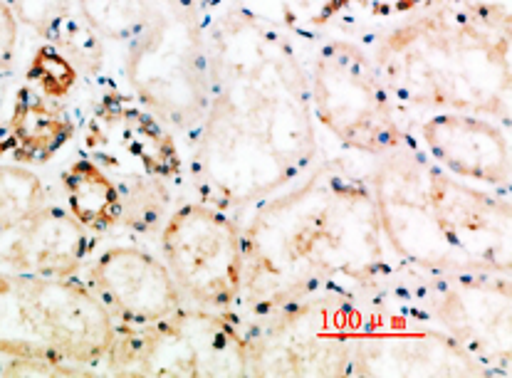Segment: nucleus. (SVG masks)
Returning a JSON list of instances; mask_svg holds the SVG:
<instances>
[{
	"mask_svg": "<svg viewBox=\"0 0 512 378\" xmlns=\"http://www.w3.org/2000/svg\"><path fill=\"white\" fill-rule=\"evenodd\" d=\"M85 275L117 324L159 322L186 304L166 262L139 245H109L87 260Z\"/></svg>",
	"mask_w": 512,
	"mask_h": 378,
	"instance_id": "2eb2a0df",
	"label": "nucleus"
},
{
	"mask_svg": "<svg viewBox=\"0 0 512 378\" xmlns=\"http://www.w3.org/2000/svg\"><path fill=\"white\" fill-rule=\"evenodd\" d=\"M62 191L67 198V210L90 230L92 235H104L119 230L122 220V198L117 181L104 171L97 161L82 154L62 171Z\"/></svg>",
	"mask_w": 512,
	"mask_h": 378,
	"instance_id": "a211bd4d",
	"label": "nucleus"
},
{
	"mask_svg": "<svg viewBox=\"0 0 512 378\" xmlns=\"http://www.w3.org/2000/svg\"><path fill=\"white\" fill-rule=\"evenodd\" d=\"M102 371L114 376H248L245 317L186 302L151 324H117Z\"/></svg>",
	"mask_w": 512,
	"mask_h": 378,
	"instance_id": "6e6552de",
	"label": "nucleus"
},
{
	"mask_svg": "<svg viewBox=\"0 0 512 378\" xmlns=\"http://www.w3.org/2000/svg\"><path fill=\"white\" fill-rule=\"evenodd\" d=\"M362 161L384 238L404 270L512 272L508 191L451 176L416 141Z\"/></svg>",
	"mask_w": 512,
	"mask_h": 378,
	"instance_id": "20e7f679",
	"label": "nucleus"
},
{
	"mask_svg": "<svg viewBox=\"0 0 512 378\" xmlns=\"http://www.w3.org/2000/svg\"><path fill=\"white\" fill-rule=\"evenodd\" d=\"M206 5L211 89L186 173L198 201L240 218L334 149L312 109L305 45L238 5Z\"/></svg>",
	"mask_w": 512,
	"mask_h": 378,
	"instance_id": "f257e3e1",
	"label": "nucleus"
},
{
	"mask_svg": "<svg viewBox=\"0 0 512 378\" xmlns=\"http://www.w3.org/2000/svg\"><path fill=\"white\" fill-rule=\"evenodd\" d=\"M25 80L52 102H65L77 89L82 75L52 42H43L25 70Z\"/></svg>",
	"mask_w": 512,
	"mask_h": 378,
	"instance_id": "b1692460",
	"label": "nucleus"
},
{
	"mask_svg": "<svg viewBox=\"0 0 512 378\" xmlns=\"http://www.w3.org/2000/svg\"><path fill=\"white\" fill-rule=\"evenodd\" d=\"M401 275L404 267L384 238L364 161L334 149L250 210L235 312L250 319L327 294L372 297Z\"/></svg>",
	"mask_w": 512,
	"mask_h": 378,
	"instance_id": "f03ea898",
	"label": "nucleus"
},
{
	"mask_svg": "<svg viewBox=\"0 0 512 378\" xmlns=\"http://www.w3.org/2000/svg\"><path fill=\"white\" fill-rule=\"evenodd\" d=\"M20 20L5 0H0V75H8L18 57Z\"/></svg>",
	"mask_w": 512,
	"mask_h": 378,
	"instance_id": "cd10ccee",
	"label": "nucleus"
},
{
	"mask_svg": "<svg viewBox=\"0 0 512 378\" xmlns=\"http://www.w3.org/2000/svg\"><path fill=\"white\" fill-rule=\"evenodd\" d=\"M372 297L327 294L245 317L248 376H349Z\"/></svg>",
	"mask_w": 512,
	"mask_h": 378,
	"instance_id": "1a4fd4ad",
	"label": "nucleus"
},
{
	"mask_svg": "<svg viewBox=\"0 0 512 378\" xmlns=\"http://www.w3.org/2000/svg\"><path fill=\"white\" fill-rule=\"evenodd\" d=\"M349 376H480L488 371L409 302L389 290L369 299V314L352 346Z\"/></svg>",
	"mask_w": 512,
	"mask_h": 378,
	"instance_id": "f8f14e48",
	"label": "nucleus"
},
{
	"mask_svg": "<svg viewBox=\"0 0 512 378\" xmlns=\"http://www.w3.org/2000/svg\"><path fill=\"white\" fill-rule=\"evenodd\" d=\"M92 233L65 208L45 206L20 228L0 235V270L38 277H80Z\"/></svg>",
	"mask_w": 512,
	"mask_h": 378,
	"instance_id": "dca6fc26",
	"label": "nucleus"
},
{
	"mask_svg": "<svg viewBox=\"0 0 512 378\" xmlns=\"http://www.w3.org/2000/svg\"><path fill=\"white\" fill-rule=\"evenodd\" d=\"M448 3L495 25H510L512 28V0H448Z\"/></svg>",
	"mask_w": 512,
	"mask_h": 378,
	"instance_id": "c85d7f7f",
	"label": "nucleus"
},
{
	"mask_svg": "<svg viewBox=\"0 0 512 378\" xmlns=\"http://www.w3.org/2000/svg\"><path fill=\"white\" fill-rule=\"evenodd\" d=\"M47 42H52L87 80H99L104 75V67H107V42L99 38L77 13L67 18Z\"/></svg>",
	"mask_w": 512,
	"mask_h": 378,
	"instance_id": "5701e85b",
	"label": "nucleus"
},
{
	"mask_svg": "<svg viewBox=\"0 0 512 378\" xmlns=\"http://www.w3.org/2000/svg\"><path fill=\"white\" fill-rule=\"evenodd\" d=\"M8 131L15 164L43 166L75 139L77 122L62 102H52L35 87L23 84L15 92Z\"/></svg>",
	"mask_w": 512,
	"mask_h": 378,
	"instance_id": "f3484780",
	"label": "nucleus"
},
{
	"mask_svg": "<svg viewBox=\"0 0 512 378\" xmlns=\"http://www.w3.org/2000/svg\"><path fill=\"white\" fill-rule=\"evenodd\" d=\"M159 248L186 302L235 309L243 287V220L201 201L181 203L159 230Z\"/></svg>",
	"mask_w": 512,
	"mask_h": 378,
	"instance_id": "9b49d317",
	"label": "nucleus"
},
{
	"mask_svg": "<svg viewBox=\"0 0 512 378\" xmlns=\"http://www.w3.org/2000/svg\"><path fill=\"white\" fill-rule=\"evenodd\" d=\"M10 149H13V144H10L8 122H3V119H0V156L10 154Z\"/></svg>",
	"mask_w": 512,
	"mask_h": 378,
	"instance_id": "c756f323",
	"label": "nucleus"
},
{
	"mask_svg": "<svg viewBox=\"0 0 512 378\" xmlns=\"http://www.w3.org/2000/svg\"><path fill=\"white\" fill-rule=\"evenodd\" d=\"M5 3L10 5L20 25L33 30L45 42L67 18L77 13L75 0H5Z\"/></svg>",
	"mask_w": 512,
	"mask_h": 378,
	"instance_id": "a878e982",
	"label": "nucleus"
},
{
	"mask_svg": "<svg viewBox=\"0 0 512 378\" xmlns=\"http://www.w3.org/2000/svg\"><path fill=\"white\" fill-rule=\"evenodd\" d=\"M82 154L112 176L146 173L174 186L188 181L186 154L176 134L127 89L102 87L82 124Z\"/></svg>",
	"mask_w": 512,
	"mask_h": 378,
	"instance_id": "ddd939ff",
	"label": "nucleus"
},
{
	"mask_svg": "<svg viewBox=\"0 0 512 378\" xmlns=\"http://www.w3.org/2000/svg\"><path fill=\"white\" fill-rule=\"evenodd\" d=\"M47 206L43 178L23 164H0V235L20 228Z\"/></svg>",
	"mask_w": 512,
	"mask_h": 378,
	"instance_id": "4be33fe9",
	"label": "nucleus"
},
{
	"mask_svg": "<svg viewBox=\"0 0 512 378\" xmlns=\"http://www.w3.org/2000/svg\"><path fill=\"white\" fill-rule=\"evenodd\" d=\"M396 292L488 376H512V272L404 270Z\"/></svg>",
	"mask_w": 512,
	"mask_h": 378,
	"instance_id": "9d476101",
	"label": "nucleus"
},
{
	"mask_svg": "<svg viewBox=\"0 0 512 378\" xmlns=\"http://www.w3.org/2000/svg\"><path fill=\"white\" fill-rule=\"evenodd\" d=\"M122 55L124 89L188 144L211 89L206 0H159Z\"/></svg>",
	"mask_w": 512,
	"mask_h": 378,
	"instance_id": "423d86ee",
	"label": "nucleus"
},
{
	"mask_svg": "<svg viewBox=\"0 0 512 378\" xmlns=\"http://www.w3.org/2000/svg\"><path fill=\"white\" fill-rule=\"evenodd\" d=\"M431 0H342V20L337 33L357 35L362 30L399 20Z\"/></svg>",
	"mask_w": 512,
	"mask_h": 378,
	"instance_id": "393cba45",
	"label": "nucleus"
},
{
	"mask_svg": "<svg viewBox=\"0 0 512 378\" xmlns=\"http://www.w3.org/2000/svg\"><path fill=\"white\" fill-rule=\"evenodd\" d=\"M352 38L369 52L404 119L463 112L510 129V25L490 23L448 0H431Z\"/></svg>",
	"mask_w": 512,
	"mask_h": 378,
	"instance_id": "7ed1b4c3",
	"label": "nucleus"
},
{
	"mask_svg": "<svg viewBox=\"0 0 512 378\" xmlns=\"http://www.w3.org/2000/svg\"><path fill=\"white\" fill-rule=\"evenodd\" d=\"M117 322L82 277L0 270V356L50 359L94 371Z\"/></svg>",
	"mask_w": 512,
	"mask_h": 378,
	"instance_id": "39448f33",
	"label": "nucleus"
},
{
	"mask_svg": "<svg viewBox=\"0 0 512 378\" xmlns=\"http://www.w3.org/2000/svg\"><path fill=\"white\" fill-rule=\"evenodd\" d=\"M312 109L329 146L376 159L414 141L399 104L352 35L329 33L305 45Z\"/></svg>",
	"mask_w": 512,
	"mask_h": 378,
	"instance_id": "0eeeda50",
	"label": "nucleus"
},
{
	"mask_svg": "<svg viewBox=\"0 0 512 378\" xmlns=\"http://www.w3.org/2000/svg\"><path fill=\"white\" fill-rule=\"evenodd\" d=\"M406 126L438 168L473 186L510 193V129L500 122L478 114L428 112L409 117Z\"/></svg>",
	"mask_w": 512,
	"mask_h": 378,
	"instance_id": "4468645a",
	"label": "nucleus"
},
{
	"mask_svg": "<svg viewBox=\"0 0 512 378\" xmlns=\"http://www.w3.org/2000/svg\"><path fill=\"white\" fill-rule=\"evenodd\" d=\"M228 3L258 15L300 45H312L322 35L337 33L342 20V0H208Z\"/></svg>",
	"mask_w": 512,
	"mask_h": 378,
	"instance_id": "6ab92c4d",
	"label": "nucleus"
},
{
	"mask_svg": "<svg viewBox=\"0 0 512 378\" xmlns=\"http://www.w3.org/2000/svg\"><path fill=\"white\" fill-rule=\"evenodd\" d=\"M114 181L122 198L119 230L139 238L159 233L166 218L174 213V183L146 173H117Z\"/></svg>",
	"mask_w": 512,
	"mask_h": 378,
	"instance_id": "aec40b11",
	"label": "nucleus"
},
{
	"mask_svg": "<svg viewBox=\"0 0 512 378\" xmlns=\"http://www.w3.org/2000/svg\"><path fill=\"white\" fill-rule=\"evenodd\" d=\"M92 371L80 366L60 364L50 359H10L0 364V376H90Z\"/></svg>",
	"mask_w": 512,
	"mask_h": 378,
	"instance_id": "bb28decb",
	"label": "nucleus"
},
{
	"mask_svg": "<svg viewBox=\"0 0 512 378\" xmlns=\"http://www.w3.org/2000/svg\"><path fill=\"white\" fill-rule=\"evenodd\" d=\"M159 0H75L77 15L109 45L137 38Z\"/></svg>",
	"mask_w": 512,
	"mask_h": 378,
	"instance_id": "412c9836",
	"label": "nucleus"
}]
</instances>
